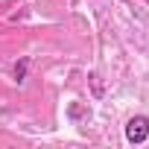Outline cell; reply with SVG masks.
I'll use <instances>...</instances> for the list:
<instances>
[{"label":"cell","mask_w":149,"mask_h":149,"mask_svg":"<svg viewBox=\"0 0 149 149\" xmlns=\"http://www.w3.org/2000/svg\"><path fill=\"white\" fill-rule=\"evenodd\" d=\"M146 137H149V117H143V114L132 117L126 123V140L129 143H143Z\"/></svg>","instance_id":"6da1fadb"},{"label":"cell","mask_w":149,"mask_h":149,"mask_svg":"<svg viewBox=\"0 0 149 149\" xmlns=\"http://www.w3.org/2000/svg\"><path fill=\"white\" fill-rule=\"evenodd\" d=\"M15 79H18V82H24V79H26V58L15 64Z\"/></svg>","instance_id":"7a4b0ae2"}]
</instances>
